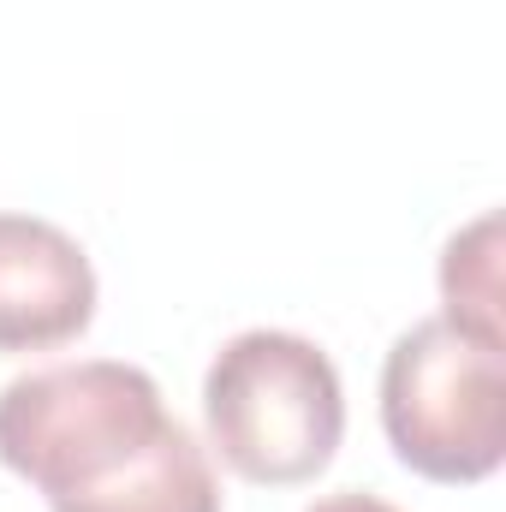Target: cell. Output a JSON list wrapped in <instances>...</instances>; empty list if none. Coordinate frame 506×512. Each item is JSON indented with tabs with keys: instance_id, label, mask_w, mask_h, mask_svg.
Listing matches in <instances>:
<instances>
[{
	"instance_id": "cell-5",
	"label": "cell",
	"mask_w": 506,
	"mask_h": 512,
	"mask_svg": "<svg viewBox=\"0 0 506 512\" xmlns=\"http://www.w3.org/2000/svg\"><path fill=\"white\" fill-rule=\"evenodd\" d=\"M48 512H221V483H215V465L197 447V435L173 417L161 429V441L131 465L126 477H114L96 495L60 501Z\"/></svg>"
},
{
	"instance_id": "cell-6",
	"label": "cell",
	"mask_w": 506,
	"mask_h": 512,
	"mask_svg": "<svg viewBox=\"0 0 506 512\" xmlns=\"http://www.w3.org/2000/svg\"><path fill=\"white\" fill-rule=\"evenodd\" d=\"M441 304L447 322L506 346V322H501V215H477L465 233L447 239L441 251Z\"/></svg>"
},
{
	"instance_id": "cell-3",
	"label": "cell",
	"mask_w": 506,
	"mask_h": 512,
	"mask_svg": "<svg viewBox=\"0 0 506 512\" xmlns=\"http://www.w3.org/2000/svg\"><path fill=\"white\" fill-rule=\"evenodd\" d=\"M381 429L405 471L483 483L506 459V346L429 316L381 364Z\"/></svg>"
},
{
	"instance_id": "cell-2",
	"label": "cell",
	"mask_w": 506,
	"mask_h": 512,
	"mask_svg": "<svg viewBox=\"0 0 506 512\" xmlns=\"http://www.w3.org/2000/svg\"><path fill=\"white\" fill-rule=\"evenodd\" d=\"M203 417L209 441L245 483L292 489L328 471L346 435V393L316 340L251 328L215 352L203 376Z\"/></svg>"
},
{
	"instance_id": "cell-7",
	"label": "cell",
	"mask_w": 506,
	"mask_h": 512,
	"mask_svg": "<svg viewBox=\"0 0 506 512\" xmlns=\"http://www.w3.org/2000/svg\"><path fill=\"white\" fill-rule=\"evenodd\" d=\"M310 512H399V507H387L381 495H358V489H346V495H328V501H316Z\"/></svg>"
},
{
	"instance_id": "cell-4",
	"label": "cell",
	"mask_w": 506,
	"mask_h": 512,
	"mask_svg": "<svg viewBox=\"0 0 506 512\" xmlns=\"http://www.w3.org/2000/svg\"><path fill=\"white\" fill-rule=\"evenodd\" d=\"M96 268L42 215H0V352H48L90 328Z\"/></svg>"
},
{
	"instance_id": "cell-1",
	"label": "cell",
	"mask_w": 506,
	"mask_h": 512,
	"mask_svg": "<svg viewBox=\"0 0 506 512\" xmlns=\"http://www.w3.org/2000/svg\"><path fill=\"white\" fill-rule=\"evenodd\" d=\"M167 423L161 387L137 364L90 358L30 370L0 387V465L60 507L126 477Z\"/></svg>"
}]
</instances>
